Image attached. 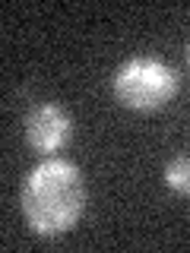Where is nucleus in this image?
<instances>
[{
	"instance_id": "f257e3e1",
	"label": "nucleus",
	"mask_w": 190,
	"mask_h": 253,
	"mask_svg": "<svg viewBox=\"0 0 190 253\" xmlns=\"http://www.w3.org/2000/svg\"><path fill=\"white\" fill-rule=\"evenodd\" d=\"M22 218L35 234L57 237L79 225L89 206L86 177L67 158H45L22 177L19 187Z\"/></svg>"
},
{
	"instance_id": "7ed1b4c3",
	"label": "nucleus",
	"mask_w": 190,
	"mask_h": 253,
	"mask_svg": "<svg viewBox=\"0 0 190 253\" xmlns=\"http://www.w3.org/2000/svg\"><path fill=\"white\" fill-rule=\"evenodd\" d=\"M73 139V117L57 101H38L26 114V142L35 152H60Z\"/></svg>"
},
{
	"instance_id": "f03ea898",
	"label": "nucleus",
	"mask_w": 190,
	"mask_h": 253,
	"mask_svg": "<svg viewBox=\"0 0 190 253\" xmlns=\"http://www.w3.org/2000/svg\"><path fill=\"white\" fill-rule=\"evenodd\" d=\"M178 89H181L178 70L171 63H165L162 57H152V54H140V57L124 60L111 76L114 98L127 111H140V114L171 105Z\"/></svg>"
},
{
	"instance_id": "20e7f679",
	"label": "nucleus",
	"mask_w": 190,
	"mask_h": 253,
	"mask_svg": "<svg viewBox=\"0 0 190 253\" xmlns=\"http://www.w3.org/2000/svg\"><path fill=\"white\" fill-rule=\"evenodd\" d=\"M165 184H168L174 193L190 196V155H174L162 171Z\"/></svg>"
},
{
	"instance_id": "39448f33",
	"label": "nucleus",
	"mask_w": 190,
	"mask_h": 253,
	"mask_svg": "<svg viewBox=\"0 0 190 253\" xmlns=\"http://www.w3.org/2000/svg\"><path fill=\"white\" fill-rule=\"evenodd\" d=\"M187 63H190V38H187Z\"/></svg>"
}]
</instances>
